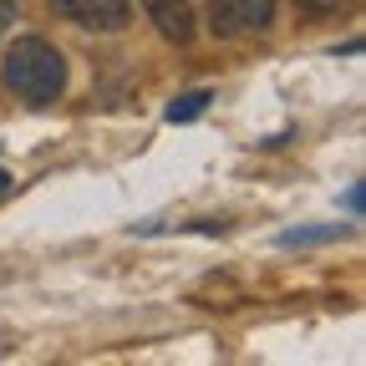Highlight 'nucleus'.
<instances>
[{
  "mask_svg": "<svg viewBox=\"0 0 366 366\" xmlns=\"http://www.w3.org/2000/svg\"><path fill=\"white\" fill-rule=\"evenodd\" d=\"M0 76H6V86L16 92L21 102L46 107V102H56L61 92H66V56L56 51L51 41H41V36H21L11 51H6Z\"/></svg>",
  "mask_w": 366,
  "mask_h": 366,
  "instance_id": "obj_1",
  "label": "nucleus"
},
{
  "mask_svg": "<svg viewBox=\"0 0 366 366\" xmlns=\"http://www.w3.org/2000/svg\"><path fill=\"white\" fill-rule=\"evenodd\" d=\"M209 26L214 36H239V31H264L274 21V0H209Z\"/></svg>",
  "mask_w": 366,
  "mask_h": 366,
  "instance_id": "obj_2",
  "label": "nucleus"
},
{
  "mask_svg": "<svg viewBox=\"0 0 366 366\" xmlns=\"http://www.w3.org/2000/svg\"><path fill=\"white\" fill-rule=\"evenodd\" d=\"M56 16L86 31H122L132 21V6L127 0H56Z\"/></svg>",
  "mask_w": 366,
  "mask_h": 366,
  "instance_id": "obj_3",
  "label": "nucleus"
},
{
  "mask_svg": "<svg viewBox=\"0 0 366 366\" xmlns=\"http://www.w3.org/2000/svg\"><path fill=\"white\" fill-rule=\"evenodd\" d=\"M143 11L158 26V36L173 41V46H189L194 31H199L194 26V0H143Z\"/></svg>",
  "mask_w": 366,
  "mask_h": 366,
  "instance_id": "obj_4",
  "label": "nucleus"
},
{
  "mask_svg": "<svg viewBox=\"0 0 366 366\" xmlns=\"http://www.w3.org/2000/svg\"><path fill=\"white\" fill-rule=\"evenodd\" d=\"M346 234V224H326V229H285L280 244L295 249V244H326V239H341Z\"/></svg>",
  "mask_w": 366,
  "mask_h": 366,
  "instance_id": "obj_5",
  "label": "nucleus"
},
{
  "mask_svg": "<svg viewBox=\"0 0 366 366\" xmlns=\"http://www.w3.org/2000/svg\"><path fill=\"white\" fill-rule=\"evenodd\" d=\"M204 107H209V92H183V97H173V107H168V122H189Z\"/></svg>",
  "mask_w": 366,
  "mask_h": 366,
  "instance_id": "obj_6",
  "label": "nucleus"
},
{
  "mask_svg": "<svg viewBox=\"0 0 366 366\" xmlns=\"http://www.w3.org/2000/svg\"><path fill=\"white\" fill-rule=\"evenodd\" d=\"M295 6H300V11H310V16H326V11H336V6H341V0H295Z\"/></svg>",
  "mask_w": 366,
  "mask_h": 366,
  "instance_id": "obj_7",
  "label": "nucleus"
},
{
  "mask_svg": "<svg viewBox=\"0 0 366 366\" xmlns=\"http://www.w3.org/2000/svg\"><path fill=\"white\" fill-rule=\"evenodd\" d=\"M346 209H351V214H361V209H366V194H361V189H351V194H346Z\"/></svg>",
  "mask_w": 366,
  "mask_h": 366,
  "instance_id": "obj_8",
  "label": "nucleus"
},
{
  "mask_svg": "<svg viewBox=\"0 0 366 366\" xmlns=\"http://www.w3.org/2000/svg\"><path fill=\"white\" fill-rule=\"evenodd\" d=\"M6 189H11V178H6V173H0V194H6Z\"/></svg>",
  "mask_w": 366,
  "mask_h": 366,
  "instance_id": "obj_9",
  "label": "nucleus"
},
{
  "mask_svg": "<svg viewBox=\"0 0 366 366\" xmlns=\"http://www.w3.org/2000/svg\"><path fill=\"white\" fill-rule=\"evenodd\" d=\"M0 16H6V11H0Z\"/></svg>",
  "mask_w": 366,
  "mask_h": 366,
  "instance_id": "obj_10",
  "label": "nucleus"
}]
</instances>
